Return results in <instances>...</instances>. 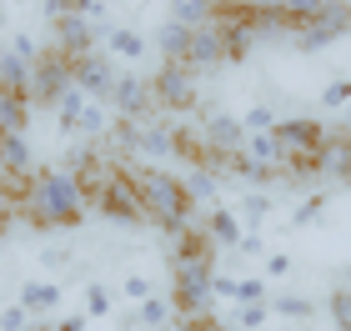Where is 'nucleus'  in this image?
I'll return each mask as SVG.
<instances>
[{
  "instance_id": "obj_1",
  "label": "nucleus",
  "mask_w": 351,
  "mask_h": 331,
  "mask_svg": "<svg viewBox=\"0 0 351 331\" xmlns=\"http://www.w3.org/2000/svg\"><path fill=\"white\" fill-rule=\"evenodd\" d=\"M90 211V196L71 166H45L21 186V216L40 231H71Z\"/></svg>"
},
{
  "instance_id": "obj_2",
  "label": "nucleus",
  "mask_w": 351,
  "mask_h": 331,
  "mask_svg": "<svg viewBox=\"0 0 351 331\" xmlns=\"http://www.w3.org/2000/svg\"><path fill=\"white\" fill-rule=\"evenodd\" d=\"M131 176H136L141 206H146V226H161L166 236L191 231V211H196V201L186 196L181 171H166V166H131Z\"/></svg>"
},
{
  "instance_id": "obj_3",
  "label": "nucleus",
  "mask_w": 351,
  "mask_h": 331,
  "mask_svg": "<svg viewBox=\"0 0 351 331\" xmlns=\"http://www.w3.org/2000/svg\"><path fill=\"white\" fill-rule=\"evenodd\" d=\"M271 136H276V146H281V171L286 176H311L316 151L331 140V131L316 116H281Z\"/></svg>"
},
{
  "instance_id": "obj_4",
  "label": "nucleus",
  "mask_w": 351,
  "mask_h": 331,
  "mask_svg": "<svg viewBox=\"0 0 351 331\" xmlns=\"http://www.w3.org/2000/svg\"><path fill=\"white\" fill-rule=\"evenodd\" d=\"M95 201V216L116 221V226H146V206H141V191H136V176L131 166H116L110 176L90 191Z\"/></svg>"
},
{
  "instance_id": "obj_5",
  "label": "nucleus",
  "mask_w": 351,
  "mask_h": 331,
  "mask_svg": "<svg viewBox=\"0 0 351 331\" xmlns=\"http://www.w3.org/2000/svg\"><path fill=\"white\" fill-rule=\"evenodd\" d=\"M116 140L131 156H141V166H161L181 156V131H171L166 121H116Z\"/></svg>"
},
{
  "instance_id": "obj_6",
  "label": "nucleus",
  "mask_w": 351,
  "mask_h": 331,
  "mask_svg": "<svg viewBox=\"0 0 351 331\" xmlns=\"http://www.w3.org/2000/svg\"><path fill=\"white\" fill-rule=\"evenodd\" d=\"M75 81H71V56H60L56 45H45V51L36 56V66H30V106H56L60 96H66Z\"/></svg>"
},
{
  "instance_id": "obj_7",
  "label": "nucleus",
  "mask_w": 351,
  "mask_h": 331,
  "mask_svg": "<svg viewBox=\"0 0 351 331\" xmlns=\"http://www.w3.org/2000/svg\"><path fill=\"white\" fill-rule=\"evenodd\" d=\"M346 30H351V5H346V0H331V5L316 15V21L291 25V40H296L301 56H316V51H326L331 40H341Z\"/></svg>"
},
{
  "instance_id": "obj_8",
  "label": "nucleus",
  "mask_w": 351,
  "mask_h": 331,
  "mask_svg": "<svg viewBox=\"0 0 351 331\" xmlns=\"http://www.w3.org/2000/svg\"><path fill=\"white\" fill-rule=\"evenodd\" d=\"M151 101H156V110H171V116L196 110V71L161 60V71L151 75Z\"/></svg>"
},
{
  "instance_id": "obj_9",
  "label": "nucleus",
  "mask_w": 351,
  "mask_h": 331,
  "mask_svg": "<svg viewBox=\"0 0 351 331\" xmlns=\"http://www.w3.org/2000/svg\"><path fill=\"white\" fill-rule=\"evenodd\" d=\"M246 125H241V116H226V110H211L206 116V125H201V151L206 156H216V161H236V156L246 151Z\"/></svg>"
},
{
  "instance_id": "obj_10",
  "label": "nucleus",
  "mask_w": 351,
  "mask_h": 331,
  "mask_svg": "<svg viewBox=\"0 0 351 331\" xmlns=\"http://www.w3.org/2000/svg\"><path fill=\"white\" fill-rule=\"evenodd\" d=\"M71 81H75V90H86L90 101H110L121 71H116V60H110L106 51H86V56L71 60Z\"/></svg>"
},
{
  "instance_id": "obj_11",
  "label": "nucleus",
  "mask_w": 351,
  "mask_h": 331,
  "mask_svg": "<svg viewBox=\"0 0 351 331\" xmlns=\"http://www.w3.org/2000/svg\"><path fill=\"white\" fill-rule=\"evenodd\" d=\"M311 176H322V181H326V191H331V186H337V191H341V186H351V136L341 131V125L331 131L326 146L316 151Z\"/></svg>"
},
{
  "instance_id": "obj_12",
  "label": "nucleus",
  "mask_w": 351,
  "mask_h": 331,
  "mask_svg": "<svg viewBox=\"0 0 351 331\" xmlns=\"http://www.w3.org/2000/svg\"><path fill=\"white\" fill-rule=\"evenodd\" d=\"M106 106L116 110L121 121H146L151 110H156V101H151V81H141V75H121Z\"/></svg>"
},
{
  "instance_id": "obj_13",
  "label": "nucleus",
  "mask_w": 351,
  "mask_h": 331,
  "mask_svg": "<svg viewBox=\"0 0 351 331\" xmlns=\"http://www.w3.org/2000/svg\"><path fill=\"white\" fill-rule=\"evenodd\" d=\"M51 45L71 60L95 51V21L90 15H60V21H51Z\"/></svg>"
},
{
  "instance_id": "obj_14",
  "label": "nucleus",
  "mask_w": 351,
  "mask_h": 331,
  "mask_svg": "<svg viewBox=\"0 0 351 331\" xmlns=\"http://www.w3.org/2000/svg\"><path fill=\"white\" fill-rule=\"evenodd\" d=\"M186 66H191V71H216V66H226V36H221V21L191 30V56H186Z\"/></svg>"
},
{
  "instance_id": "obj_15",
  "label": "nucleus",
  "mask_w": 351,
  "mask_h": 331,
  "mask_svg": "<svg viewBox=\"0 0 351 331\" xmlns=\"http://www.w3.org/2000/svg\"><path fill=\"white\" fill-rule=\"evenodd\" d=\"M0 176H10L15 186L36 176V156H30L25 131H0Z\"/></svg>"
},
{
  "instance_id": "obj_16",
  "label": "nucleus",
  "mask_w": 351,
  "mask_h": 331,
  "mask_svg": "<svg viewBox=\"0 0 351 331\" xmlns=\"http://www.w3.org/2000/svg\"><path fill=\"white\" fill-rule=\"evenodd\" d=\"M201 236H206L216 251H236V246H241V236H246V226H241V216H236V211L211 206V211H206V221H201Z\"/></svg>"
},
{
  "instance_id": "obj_17",
  "label": "nucleus",
  "mask_w": 351,
  "mask_h": 331,
  "mask_svg": "<svg viewBox=\"0 0 351 331\" xmlns=\"http://www.w3.org/2000/svg\"><path fill=\"white\" fill-rule=\"evenodd\" d=\"M15 302H21L30 317H56L60 302H66V286H60V276H56V281H45V276H40V281H25Z\"/></svg>"
},
{
  "instance_id": "obj_18",
  "label": "nucleus",
  "mask_w": 351,
  "mask_h": 331,
  "mask_svg": "<svg viewBox=\"0 0 351 331\" xmlns=\"http://www.w3.org/2000/svg\"><path fill=\"white\" fill-rule=\"evenodd\" d=\"M151 45H156V56H161L166 66H186V56H191V25L161 21V25H156V36H151Z\"/></svg>"
},
{
  "instance_id": "obj_19",
  "label": "nucleus",
  "mask_w": 351,
  "mask_h": 331,
  "mask_svg": "<svg viewBox=\"0 0 351 331\" xmlns=\"http://www.w3.org/2000/svg\"><path fill=\"white\" fill-rule=\"evenodd\" d=\"M171 326H176V306H171L166 291L146 296V302L136 306V317H131V331H171Z\"/></svg>"
},
{
  "instance_id": "obj_20",
  "label": "nucleus",
  "mask_w": 351,
  "mask_h": 331,
  "mask_svg": "<svg viewBox=\"0 0 351 331\" xmlns=\"http://www.w3.org/2000/svg\"><path fill=\"white\" fill-rule=\"evenodd\" d=\"M106 56H116V60H136L141 56H151V36H141V30H131V25H110L106 30Z\"/></svg>"
},
{
  "instance_id": "obj_21",
  "label": "nucleus",
  "mask_w": 351,
  "mask_h": 331,
  "mask_svg": "<svg viewBox=\"0 0 351 331\" xmlns=\"http://www.w3.org/2000/svg\"><path fill=\"white\" fill-rule=\"evenodd\" d=\"M221 10H226V0H171V15L166 21H181V25H211L221 21Z\"/></svg>"
},
{
  "instance_id": "obj_22",
  "label": "nucleus",
  "mask_w": 351,
  "mask_h": 331,
  "mask_svg": "<svg viewBox=\"0 0 351 331\" xmlns=\"http://www.w3.org/2000/svg\"><path fill=\"white\" fill-rule=\"evenodd\" d=\"M266 306H271V317H286V321H311L316 317V302L301 296V291H271Z\"/></svg>"
},
{
  "instance_id": "obj_23",
  "label": "nucleus",
  "mask_w": 351,
  "mask_h": 331,
  "mask_svg": "<svg viewBox=\"0 0 351 331\" xmlns=\"http://www.w3.org/2000/svg\"><path fill=\"white\" fill-rule=\"evenodd\" d=\"M30 125V96L25 90H0V131H25Z\"/></svg>"
},
{
  "instance_id": "obj_24",
  "label": "nucleus",
  "mask_w": 351,
  "mask_h": 331,
  "mask_svg": "<svg viewBox=\"0 0 351 331\" xmlns=\"http://www.w3.org/2000/svg\"><path fill=\"white\" fill-rule=\"evenodd\" d=\"M181 181H186V196L196 206H216V171L211 166H186Z\"/></svg>"
},
{
  "instance_id": "obj_25",
  "label": "nucleus",
  "mask_w": 351,
  "mask_h": 331,
  "mask_svg": "<svg viewBox=\"0 0 351 331\" xmlns=\"http://www.w3.org/2000/svg\"><path fill=\"white\" fill-rule=\"evenodd\" d=\"M30 66H36V60L15 56L5 45V51H0V90H30Z\"/></svg>"
},
{
  "instance_id": "obj_26",
  "label": "nucleus",
  "mask_w": 351,
  "mask_h": 331,
  "mask_svg": "<svg viewBox=\"0 0 351 331\" xmlns=\"http://www.w3.org/2000/svg\"><path fill=\"white\" fill-rule=\"evenodd\" d=\"M86 101H90L86 90H75V86H71L66 96H60V101L51 106V110H56V125H60L66 136H75V125H81V110H86Z\"/></svg>"
},
{
  "instance_id": "obj_27",
  "label": "nucleus",
  "mask_w": 351,
  "mask_h": 331,
  "mask_svg": "<svg viewBox=\"0 0 351 331\" xmlns=\"http://www.w3.org/2000/svg\"><path fill=\"white\" fill-rule=\"evenodd\" d=\"M81 311H86L90 321H106L110 311H116V291H110L106 281H90V286H86V296H81Z\"/></svg>"
},
{
  "instance_id": "obj_28",
  "label": "nucleus",
  "mask_w": 351,
  "mask_h": 331,
  "mask_svg": "<svg viewBox=\"0 0 351 331\" xmlns=\"http://www.w3.org/2000/svg\"><path fill=\"white\" fill-rule=\"evenodd\" d=\"M271 5L281 10L286 25H306V21H316V15L331 5V0H271Z\"/></svg>"
},
{
  "instance_id": "obj_29",
  "label": "nucleus",
  "mask_w": 351,
  "mask_h": 331,
  "mask_svg": "<svg viewBox=\"0 0 351 331\" xmlns=\"http://www.w3.org/2000/svg\"><path fill=\"white\" fill-rule=\"evenodd\" d=\"M106 131H110V106H101V101H86V110H81V125H75V136L101 140Z\"/></svg>"
},
{
  "instance_id": "obj_30",
  "label": "nucleus",
  "mask_w": 351,
  "mask_h": 331,
  "mask_svg": "<svg viewBox=\"0 0 351 331\" xmlns=\"http://www.w3.org/2000/svg\"><path fill=\"white\" fill-rule=\"evenodd\" d=\"M236 216H241V226L261 231V221L271 216V196H266V191H251V196H241V206H236Z\"/></svg>"
},
{
  "instance_id": "obj_31",
  "label": "nucleus",
  "mask_w": 351,
  "mask_h": 331,
  "mask_svg": "<svg viewBox=\"0 0 351 331\" xmlns=\"http://www.w3.org/2000/svg\"><path fill=\"white\" fill-rule=\"evenodd\" d=\"M271 296V281L266 276H236V286H231V302H241V306H256Z\"/></svg>"
},
{
  "instance_id": "obj_32",
  "label": "nucleus",
  "mask_w": 351,
  "mask_h": 331,
  "mask_svg": "<svg viewBox=\"0 0 351 331\" xmlns=\"http://www.w3.org/2000/svg\"><path fill=\"white\" fill-rule=\"evenodd\" d=\"M326 196H331V191H311L306 201H296L291 226H296V231H301V226H316V221H322V211H326Z\"/></svg>"
},
{
  "instance_id": "obj_33",
  "label": "nucleus",
  "mask_w": 351,
  "mask_h": 331,
  "mask_svg": "<svg viewBox=\"0 0 351 331\" xmlns=\"http://www.w3.org/2000/svg\"><path fill=\"white\" fill-rule=\"evenodd\" d=\"M322 106L341 116V110L351 106V75H337V81H326V90H322Z\"/></svg>"
},
{
  "instance_id": "obj_34",
  "label": "nucleus",
  "mask_w": 351,
  "mask_h": 331,
  "mask_svg": "<svg viewBox=\"0 0 351 331\" xmlns=\"http://www.w3.org/2000/svg\"><path fill=\"white\" fill-rule=\"evenodd\" d=\"M276 110H271V106H251L246 110V116H241V125H246V136H266V131H276Z\"/></svg>"
},
{
  "instance_id": "obj_35",
  "label": "nucleus",
  "mask_w": 351,
  "mask_h": 331,
  "mask_svg": "<svg viewBox=\"0 0 351 331\" xmlns=\"http://www.w3.org/2000/svg\"><path fill=\"white\" fill-rule=\"evenodd\" d=\"M326 311H331V321H337V331H351V286H337L326 296Z\"/></svg>"
},
{
  "instance_id": "obj_36",
  "label": "nucleus",
  "mask_w": 351,
  "mask_h": 331,
  "mask_svg": "<svg viewBox=\"0 0 351 331\" xmlns=\"http://www.w3.org/2000/svg\"><path fill=\"white\" fill-rule=\"evenodd\" d=\"M116 296H125L131 306H141L146 296H156V286H151V276H146V271H131V276L121 281V291H116Z\"/></svg>"
},
{
  "instance_id": "obj_37",
  "label": "nucleus",
  "mask_w": 351,
  "mask_h": 331,
  "mask_svg": "<svg viewBox=\"0 0 351 331\" xmlns=\"http://www.w3.org/2000/svg\"><path fill=\"white\" fill-rule=\"evenodd\" d=\"M271 321V306L266 302H256V306H241L236 311V331H261Z\"/></svg>"
},
{
  "instance_id": "obj_38",
  "label": "nucleus",
  "mask_w": 351,
  "mask_h": 331,
  "mask_svg": "<svg viewBox=\"0 0 351 331\" xmlns=\"http://www.w3.org/2000/svg\"><path fill=\"white\" fill-rule=\"evenodd\" d=\"M30 326H36V317H30L21 302H10L5 311H0V331H30Z\"/></svg>"
},
{
  "instance_id": "obj_39",
  "label": "nucleus",
  "mask_w": 351,
  "mask_h": 331,
  "mask_svg": "<svg viewBox=\"0 0 351 331\" xmlns=\"http://www.w3.org/2000/svg\"><path fill=\"white\" fill-rule=\"evenodd\" d=\"M266 281H281V276H291V266H296V256L291 251H266Z\"/></svg>"
},
{
  "instance_id": "obj_40",
  "label": "nucleus",
  "mask_w": 351,
  "mask_h": 331,
  "mask_svg": "<svg viewBox=\"0 0 351 331\" xmlns=\"http://www.w3.org/2000/svg\"><path fill=\"white\" fill-rule=\"evenodd\" d=\"M10 51H15V56H25V60H36V56L45 51V45H36V36H25V30H15V40H10Z\"/></svg>"
},
{
  "instance_id": "obj_41",
  "label": "nucleus",
  "mask_w": 351,
  "mask_h": 331,
  "mask_svg": "<svg viewBox=\"0 0 351 331\" xmlns=\"http://www.w3.org/2000/svg\"><path fill=\"white\" fill-rule=\"evenodd\" d=\"M171 331H221V321H211V317H176Z\"/></svg>"
},
{
  "instance_id": "obj_42",
  "label": "nucleus",
  "mask_w": 351,
  "mask_h": 331,
  "mask_svg": "<svg viewBox=\"0 0 351 331\" xmlns=\"http://www.w3.org/2000/svg\"><path fill=\"white\" fill-rule=\"evenodd\" d=\"M236 256H266V241H261V231H246V236H241V246H236Z\"/></svg>"
},
{
  "instance_id": "obj_43",
  "label": "nucleus",
  "mask_w": 351,
  "mask_h": 331,
  "mask_svg": "<svg viewBox=\"0 0 351 331\" xmlns=\"http://www.w3.org/2000/svg\"><path fill=\"white\" fill-rule=\"evenodd\" d=\"M86 321H90L86 311H71V317H56V326H51V331H86Z\"/></svg>"
},
{
  "instance_id": "obj_44",
  "label": "nucleus",
  "mask_w": 351,
  "mask_h": 331,
  "mask_svg": "<svg viewBox=\"0 0 351 331\" xmlns=\"http://www.w3.org/2000/svg\"><path fill=\"white\" fill-rule=\"evenodd\" d=\"M10 226H15V206H10L5 196H0V241H5V236H10Z\"/></svg>"
},
{
  "instance_id": "obj_45",
  "label": "nucleus",
  "mask_w": 351,
  "mask_h": 331,
  "mask_svg": "<svg viewBox=\"0 0 351 331\" xmlns=\"http://www.w3.org/2000/svg\"><path fill=\"white\" fill-rule=\"evenodd\" d=\"M341 131H346V136H351V106H346V110H341Z\"/></svg>"
},
{
  "instance_id": "obj_46",
  "label": "nucleus",
  "mask_w": 351,
  "mask_h": 331,
  "mask_svg": "<svg viewBox=\"0 0 351 331\" xmlns=\"http://www.w3.org/2000/svg\"><path fill=\"white\" fill-rule=\"evenodd\" d=\"M221 331H236V326H221Z\"/></svg>"
}]
</instances>
